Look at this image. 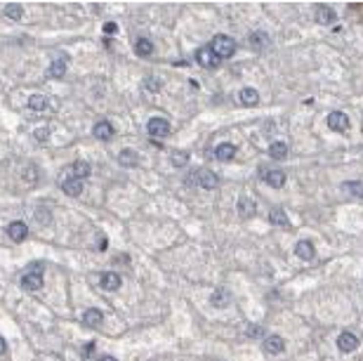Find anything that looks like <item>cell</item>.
Returning a JSON list of instances; mask_svg holds the SVG:
<instances>
[{
	"label": "cell",
	"mask_w": 363,
	"mask_h": 361,
	"mask_svg": "<svg viewBox=\"0 0 363 361\" xmlns=\"http://www.w3.org/2000/svg\"><path fill=\"white\" fill-rule=\"evenodd\" d=\"M208 47H210L219 59H229V57H234V52H236V40L231 38V36H215V38L210 40Z\"/></svg>",
	"instance_id": "obj_1"
},
{
	"label": "cell",
	"mask_w": 363,
	"mask_h": 361,
	"mask_svg": "<svg viewBox=\"0 0 363 361\" xmlns=\"http://www.w3.org/2000/svg\"><path fill=\"white\" fill-rule=\"evenodd\" d=\"M21 288L24 291H38V288H43V262H36L21 276Z\"/></svg>",
	"instance_id": "obj_2"
},
{
	"label": "cell",
	"mask_w": 363,
	"mask_h": 361,
	"mask_svg": "<svg viewBox=\"0 0 363 361\" xmlns=\"http://www.w3.org/2000/svg\"><path fill=\"white\" fill-rule=\"evenodd\" d=\"M189 182H196L203 189H217L219 187V177L213 170H198V173L189 175Z\"/></svg>",
	"instance_id": "obj_3"
},
{
	"label": "cell",
	"mask_w": 363,
	"mask_h": 361,
	"mask_svg": "<svg viewBox=\"0 0 363 361\" xmlns=\"http://www.w3.org/2000/svg\"><path fill=\"white\" fill-rule=\"evenodd\" d=\"M147 133L151 139H163L170 135V123L165 118H151L147 123Z\"/></svg>",
	"instance_id": "obj_4"
},
{
	"label": "cell",
	"mask_w": 363,
	"mask_h": 361,
	"mask_svg": "<svg viewBox=\"0 0 363 361\" xmlns=\"http://www.w3.org/2000/svg\"><path fill=\"white\" fill-rule=\"evenodd\" d=\"M196 62H198L203 68H217L222 59H219V57H217V54L213 52L208 45H205V47H201V50L196 52Z\"/></svg>",
	"instance_id": "obj_5"
},
{
	"label": "cell",
	"mask_w": 363,
	"mask_h": 361,
	"mask_svg": "<svg viewBox=\"0 0 363 361\" xmlns=\"http://www.w3.org/2000/svg\"><path fill=\"white\" fill-rule=\"evenodd\" d=\"M328 128L335 130V133H347L349 130V116L342 113V111H333L328 116Z\"/></svg>",
	"instance_id": "obj_6"
},
{
	"label": "cell",
	"mask_w": 363,
	"mask_h": 361,
	"mask_svg": "<svg viewBox=\"0 0 363 361\" xmlns=\"http://www.w3.org/2000/svg\"><path fill=\"white\" fill-rule=\"evenodd\" d=\"M92 173V168H90V163H85V160H76V163H71V168L66 170V180H85L87 175Z\"/></svg>",
	"instance_id": "obj_7"
},
{
	"label": "cell",
	"mask_w": 363,
	"mask_h": 361,
	"mask_svg": "<svg viewBox=\"0 0 363 361\" xmlns=\"http://www.w3.org/2000/svg\"><path fill=\"white\" fill-rule=\"evenodd\" d=\"M337 347H340V352H354L359 347V335L351 331H342L337 335Z\"/></svg>",
	"instance_id": "obj_8"
},
{
	"label": "cell",
	"mask_w": 363,
	"mask_h": 361,
	"mask_svg": "<svg viewBox=\"0 0 363 361\" xmlns=\"http://www.w3.org/2000/svg\"><path fill=\"white\" fill-rule=\"evenodd\" d=\"M314 19H316V24L328 26V24H333L337 19V14H335V10L328 7V5H316V7H314Z\"/></svg>",
	"instance_id": "obj_9"
},
{
	"label": "cell",
	"mask_w": 363,
	"mask_h": 361,
	"mask_svg": "<svg viewBox=\"0 0 363 361\" xmlns=\"http://www.w3.org/2000/svg\"><path fill=\"white\" fill-rule=\"evenodd\" d=\"M113 135H116V130H113V125H111L108 120H99V123L94 125V137H97V139H102V142L113 139Z\"/></svg>",
	"instance_id": "obj_10"
},
{
	"label": "cell",
	"mask_w": 363,
	"mask_h": 361,
	"mask_svg": "<svg viewBox=\"0 0 363 361\" xmlns=\"http://www.w3.org/2000/svg\"><path fill=\"white\" fill-rule=\"evenodd\" d=\"M295 255L299 257V260H314V255H316V250H314V243L307 239L297 241L295 243Z\"/></svg>",
	"instance_id": "obj_11"
},
{
	"label": "cell",
	"mask_w": 363,
	"mask_h": 361,
	"mask_svg": "<svg viewBox=\"0 0 363 361\" xmlns=\"http://www.w3.org/2000/svg\"><path fill=\"white\" fill-rule=\"evenodd\" d=\"M7 236L12 241H24L28 236V227H26V222H12L10 227H7Z\"/></svg>",
	"instance_id": "obj_12"
},
{
	"label": "cell",
	"mask_w": 363,
	"mask_h": 361,
	"mask_svg": "<svg viewBox=\"0 0 363 361\" xmlns=\"http://www.w3.org/2000/svg\"><path fill=\"white\" fill-rule=\"evenodd\" d=\"M66 68H68L66 57H59V59H54L52 64H50V68H47V76H50V78H64Z\"/></svg>",
	"instance_id": "obj_13"
},
{
	"label": "cell",
	"mask_w": 363,
	"mask_h": 361,
	"mask_svg": "<svg viewBox=\"0 0 363 361\" xmlns=\"http://www.w3.org/2000/svg\"><path fill=\"white\" fill-rule=\"evenodd\" d=\"M264 349H267L269 354H281L283 349H285V340H283L281 335H267Z\"/></svg>",
	"instance_id": "obj_14"
},
{
	"label": "cell",
	"mask_w": 363,
	"mask_h": 361,
	"mask_svg": "<svg viewBox=\"0 0 363 361\" xmlns=\"http://www.w3.org/2000/svg\"><path fill=\"white\" fill-rule=\"evenodd\" d=\"M264 182L274 189H281L285 184V173L283 170H267L264 173Z\"/></svg>",
	"instance_id": "obj_15"
},
{
	"label": "cell",
	"mask_w": 363,
	"mask_h": 361,
	"mask_svg": "<svg viewBox=\"0 0 363 361\" xmlns=\"http://www.w3.org/2000/svg\"><path fill=\"white\" fill-rule=\"evenodd\" d=\"M118 163L125 165V168H137V165H139V154L132 151V149H125V151L118 154Z\"/></svg>",
	"instance_id": "obj_16"
},
{
	"label": "cell",
	"mask_w": 363,
	"mask_h": 361,
	"mask_svg": "<svg viewBox=\"0 0 363 361\" xmlns=\"http://www.w3.org/2000/svg\"><path fill=\"white\" fill-rule=\"evenodd\" d=\"M121 276L116 274V271H107V274H102V288L104 291H118L121 288Z\"/></svg>",
	"instance_id": "obj_17"
},
{
	"label": "cell",
	"mask_w": 363,
	"mask_h": 361,
	"mask_svg": "<svg viewBox=\"0 0 363 361\" xmlns=\"http://www.w3.org/2000/svg\"><path fill=\"white\" fill-rule=\"evenodd\" d=\"M102 319H104V314H102V309H87L85 314H83V323L87 326V328H97L99 323H102Z\"/></svg>",
	"instance_id": "obj_18"
},
{
	"label": "cell",
	"mask_w": 363,
	"mask_h": 361,
	"mask_svg": "<svg viewBox=\"0 0 363 361\" xmlns=\"http://www.w3.org/2000/svg\"><path fill=\"white\" fill-rule=\"evenodd\" d=\"M234 156H236V147H234L231 142H222V144L215 149V158L217 160H231Z\"/></svg>",
	"instance_id": "obj_19"
},
{
	"label": "cell",
	"mask_w": 363,
	"mask_h": 361,
	"mask_svg": "<svg viewBox=\"0 0 363 361\" xmlns=\"http://www.w3.org/2000/svg\"><path fill=\"white\" fill-rule=\"evenodd\" d=\"M62 191H64L66 196H81L83 182L81 180H64V182H62Z\"/></svg>",
	"instance_id": "obj_20"
},
{
	"label": "cell",
	"mask_w": 363,
	"mask_h": 361,
	"mask_svg": "<svg viewBox=\"0 0 363 361\" xmlns=\"http://www.w3.org/2000/svg\"><path fill=\"white\" fill-rule=\"evenodd\" d=\"M28 109H33V111H47V109H52V102L47 97H43V94H33L28 99Z\"/></svg>",
	"instance_id": "obj_21"
},
{
	"label": "cell",
	"mask_w": 363,
	"mask_h": 361,
	"mask_svg": "<svg viewBox=\"0 0 363 361\" xmlns=\"http://www.w3.org/2000/svg\"><path fill=\"white\" fill-rule=\"evenodd\" d=\"M344 194H349L354 199H363V180H351V182H344L342 184Z\"/></svg>",
	"instance_id": "obj_22"
},
{
	"label": "cell",
	"mask_w": 363,
	"mask_h": 361,
	"mask_svg": "<svg viewBox=\"0 0 363 361\" xmlns=\"http://www.w3.org/2000/svg\"><path fill=\"white\" fill-rule=\"evenodd\" d=\"M259 102V94H257L255 88H243L241 90V104L243 107H255Z\"/></svg>",
	"instance_id": "obj_23"
},
{
	"label": "cell",
	"mask_w": 363,
	"mask_h": 361,
	"mask_svg": "<svg viewBox=\"0 0 363 361\" xmlns=\"http://www.w3.org/2000/svg\"><path fill=\"white\" fill-rule=\"evenodd\" d=\"M269 156L274 160H285L288 158V144L285 142H274L269 147Z\"/></svg>",
	"instance_id": "obj_24"
},
{
	"label": "cell",
	"mask_w": 363,
	"mask_h": 361,
	"mask_svg": "<svg viewBox=\"0 0 363 361\" xmlns=\"http://www.w3.org/2000/svg\"><path fill=\"white\" fill-rule=\"evenodd\" d=\"M135 52L139 54V57H151V54H153V43L149 38H137Z\"/></svg>",
	"instance_id": "obj_25"
},
{
	"label": "cell",
	"mask_w": 363,
	"mask_h": 361,
	"mask_svg": "<svg viewBox=\"0 0 363 361\" xmlns=\"http://www.w3.org/2000/svg\"><path fill=\"white\" fill-rule=\"evenodd\" d=\"M257 213V203L250 199H241L238 201V215H243V217H253V215Z\"/></svg>",
	"instance_id": "obj_26"
},
{
	"label": "cell",
	"mask_w": 363,
	"mask_h": 361,
	"mask_svg": "<svg viewBox=\"0 0 363 361\" xmlns=\"http://www.w3.org/2000/svg\"><path fill=\"white\" fill-rule=\"evenodd\" d=\"M269 222L271 225H278V227H288V215L283 213V208H271Z\"/></svg>",
	"instance_id": "obj_27"
},
{
	"label": "cell",
	"mask_w": 363,
	"mask_h": 361,
	"mask_svg": "<svg viewBox=\"0 0 363 361\" xmlns=\"http://www.w3.org/2000/svg\"><path fill=\"white\" fill-rule=\"evenodd\" d=\"M229 302H231V300H229V293L224 291V288L215 291V293H213V297H210V305H213V307H227Z\"/></svg>",
	"instance_id": "obj_28"
},
{
	"label": "cell",
	"mask_w": 363,
	"mask_h": 361,
	"mask_svg": "<svg viewBox=\"0 0 363 361\" xmlns=\"http://www.w3.org/2000/svg\"><path fill=\"white\" fill-rule=\"evenodd\" d=\"M21 14H24V7H21L19 2H10V5H5V17H7V19L19 22V19H21Z\"/></svg>",
	"instance_id": "obj_29"
},
{
	"label": "cell",
	"mask_w": 363,
	"mask_h": 361,
	"mask_svg": "<svg viewBox=\"0 0 363 361\" xmlns=\"http://www.w3.org/2000/svg\"><path fill=\"white\" fill-rule=\"evenodd\" d=\"M170 163H172L175 168H184V165L189 163V154L187 151H182V149H177V151L170 154Z\"/></svg>",
	"instance_id": "obj_30"
},
{
	"label": "cell",
	"mask_w": 363,
	"mask_h": 361,
	"mask_svg": "<svg viewBox=\"0 0 363 361\" xmlns=\"http://www.w3.org/2000/svg\"><path fill=\"white\" fill-rule=\"evenodd\" d=\"M267 45H269V40H267L264 33H253V36H250V47H253V50L259 52V50H264Z\"/></svg>",
	"instance_id": "obj_31"
},
{
	"label": "cell",
	"mask_w": 363,
	"mask_h": 361,
	"mask_svg": "<svg viewBox=\"0 0 363 361\" xmlns=\"http://www.w3.org/2000/svg\"><path fill=\"white\" fill-rule=\"evenodd\" d=\"M142 88H144V90H149V92H158V90L163 88V83L158 78H144Z\"/></svg>",
	"instance_id": "obj_32"
},
{
	"label": "cell",
	"mask_w": 363,
	"mask_h": 361,
	"mask_svg": "<svg viewBox=\"0 0 363 361\" xmlns=\"http://www.w3.org/2000/svg\"><path fill=\"white\" fill-rule=\"evenodd\" d=\"M38 177H41V175H38V168H36V165H31V168L24 170V180H28V182H38Z\"/></svg>",
	"instance_id": "obj_33"
},
{
	"label": "cell",
	"mask_w": 363,
	"mask_h": 361,
	"mask_svg": "<svg viewBox=\"0 0 363 361\" xmlns=\"http://www.w3.org/2000/svg\"><path fill=\"white\" fill-rule=\"evenodd\" d=\"M33 137H36L38 142H45V139L50 137V128H38V130L33 133Z\"/></svg>",
	"instance_id": "obj_34"
},
{
	"label": "cell",
	"mask_w": 363,
	"mask_h": 361,
	"mask_svg": "<svg viewBox=\"0 0 363 361\" xmlns=\"http://www.w3.org/2000/svg\"><path fill=\"white\" fill-rule=\"evenodd\" d=\"M102 31H104L107 36H116V33H118V24H113V22H107Z\"/></svg>",
	"instance_id": "obj_35"
},
{
	"label": "cell",
	"mask_w": 363,
	"mask_h": 361,
	"mask_svg": "<svg viewBox=\"0 0 363 361\" xmlns=\"http://www.w3.org/2000/svg\"><path fill=\"white\" fill-rule=\"evenodd\" d=\"M257 335H262V326H253L250 328V338H257Z\"/></svg>",
	"instance_id": "obj_36"
},
{
	"label": "cell",
	"mask_w": 363,
	"mask_h": 361,
	"mask_svg": "<svg viewBox=\"0 0 363 361\" xmlns=\"http://www.w3.org/2000/svg\"><path fill=\"white\" fill-rule=\"evenodd\" d=\"M5 349H7V342H5V338L0 335V354H5Z\"/></svg>",
	"instance_id": "obj_37"
},
{
	"label": "cell",
	"mask_w": 363,
	"mask_h": 361,
	"mask_svg": "<svg viewBox=\"0 0 363 361\" xmlns=\"http://www.w3.org/2000/svg\"><path fill=\"white\" fill-rule=\"evenodd\" d=\"M97 361H118L116 357H111V354H104V357H99Z\"/></svg>",
	"instance_id": "obj_38"
}]
</instances>
